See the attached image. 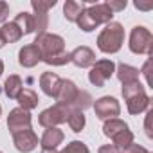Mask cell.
Listing matches in <instances>:
<instances>
[{
    "instance_id": "603a6c76",
    "label": "cell",
    "mask_w": 153,
    "mask_h": 153,
    "mask_svg": "<svg viewBox=\"0 0 153 153\" xmlns=\"http://www.w3.org/2000/svg\"><path fill=\"white\" fill-rule=\"evenodd\" d=\"M18 27H20V31H22V34H29V33H34V16L31 15V13H18L16 15V18L13 20Z\"/></svg>"
},
{
    "instance_id": "9c48e42d",
    "label": "cell",
    "mask_w": 153,
    "mask_h": 153,
    "mask_svg": "<svg viewBox=\"0 0 153 153\" xmlns=\"http://www.w3.org/2000/svg\"><path fill=\"white\" fill-rule=\"evenodd\" d=\"M31 6H33V9H34V15H33V16H34V33H38V36H40V34L45 33V29H47V25H49V16H47V13H49L51 7L56 6V0H51V2L33 0Z\"/></svg>"
},
{
    "instance_id": "d6986e66",
    "label": "cell",
    "mask_w": 153,
    "mask_h": 153,
    "mask_svg": "<svg viewBox=\"0 0 153 153\" xmlns=\"http://www.w3.org/2000/svg\"><path fill=\"white\" fill-rule=\"evenodd\" d=\"M63 139H65V135H63V131L61 130H58V128H47L45 130V133H43V137H42V149L43 148H56L58 144H61L63 142Z\"/></svg>"
},
{
    "instance_id": "836d02e7",
    "label": "cell",
    "mask_w": 153,
    "mask_h": 153,
    "mask_svg": "<svg viewBox=\"0 0 153 153\" xmlns=\"http://www.w3.org/2000/svg\"><path fill=\"white\" fill-rule=\"evenodd\" d=\"M42 153H58V151H56V148H43Z\"/></svg>"
},
{
    "instance_id": "52a82bcc",
    "label": "cell",
    "mask_w": 153,
    "mask_h": 153,
    "mask_svg": "<svg viewBox=\"0 0 153 153\" xmlns=\"http://www.w3.org/2000/svg\"><path fill=\"white\" fill-rule=\"evenodd\" d=\"M115 72V63L112 59H99L92 65L88 72V79L94 87H103Z\"/></svg>"
},
{
    "instance_id": "e0dca14e",
    "label": "cell",
    "mask_w": 153,
    "mask_h": 153,
    "mask_svg": "<svg viewBox=\"0 0 153 153\" xmlns=\"http://www.w3.org/2000/svg\"><path fill=\"white\" fill-rule=\"evenodd\" d=\"M87 4L85 0L83 2H76V0H67L65 6H63V16L68 20V22H78V18L81 16V13L85 11Z\"/></svg>"
},
{
    "instance_id": "d590c367",
    "label": "cell",
    "mask_w": 153,
    "mask_h": 153,
    "mask_svg": "<svg viewBox=\"0 0 153 153\" xmlns=\"http://www.w3.org/2000/svg\"><path fill=\"white\" fill-rule=\"evenodd\" d=\"M2 72H4V63H2V59H0V76H2Z\"/></svg>"
},
{
    "instance_id": "5b68a950",
    "label": "cell",
    "mask_w": 153,
    "mask_h": 153,
    "mask_svg": "<svg viewBox=\"0 0 153 153\" xmlns=\"http://www.w3.org/2000/svg\"><path fill=\"white\" fill-rule=\"evenodd\" d=\"M103 133L114 140V146L119 149H126L133 144V133L128 124L121 119H108L103 126Z\"/></svg>"
},
{
    "instance_id": "4fadbf2b",
    "label": "cell",
    "mask_w": 153,
    "mask_h": 153,
    "mask_svg": "<svg viewBox=\"0 0 153 153\" xmlns=\"http://www.w3.org/2000/svg\"><path fill=\"white\" fill-rule=\"evenodd\" d=\"M13 142H15V148L22 153H29L33 151L36 146H38V137L36 133L29 128V130H22L18 133H13Z\"/></svg>"
},
{
    "instance_id": "4316f807",
    "label": "cell",
    "mask_w": 153,
    "mask_h": 153,
    "mask_svg": "<svg viewBox=\"0 0 153 153\" xmlns=\"http://www.w3.org/2000/svg\"><path fill=\"white\" fill-rule=\"evenodd\" d=\"M105 4L112 9V13H115V11H123L126 7V0H121V2H114V0H110V2H105Z\"/></svg>"
},
{
    "instance_id": "5bb4252c",
    "label": "cell",
    "mask_w": 153,
    "mask_h": 153,
    "mask_svg": "<svg viewBox=\"0 0 153 153\" xmlns=\"http://www.w3.org/2000/svg\"><path fill=\"white\" fill-rule=\"evenodd\" d=\"M70 61L76 65V67H79V68H87V67H92L96 63V52L90 49V47H78V49H74L70 52Z\"/></svg>"
},
{
    "instance_id": "74e56055",
    "label": "cell",
    "mask_w": 153,
    "mask_h": 153,
    "mask_svg": "<svg viewBox=\"0 0 153 153\" xmlns=\"http://www.w3.org/2000/svg\"><path fill=\"white\" fill-rule=\"evenodd\" d=\"M121 153H126V151H121Z\"/></svg>"
},
{
    "instance_id": "e575fe53",
    "label": "cell",
    "mask_w": 153,
    "mask_h": 153,
    "mask_svg": "<svg viewBox=\"0 0 153 153\" xmlns=\"http://www.w3.org/2000/svg\"><path fill=\"white\" fill-rule=\"evenodd\" d=\"M6 45V40H4V36H2V33H0V49H2Z\"/></svg>"
},
{
    "instance_id": "44dd1931",
    "label": "cell",
    "mask_w": 153,
    "mask_h": 153,
    "mask_svg": "<svg viewBox=\"0 0 153 153\" xmlns=\"http://www.w3.org/2000/svg\"><path fill=\"white\" fill-rule=\"evenodd\" d=\"M22 88H24L22 79H20V76H16V74L9 76V78L6 79V83H4L6 96H7V97H11V99H16V97H18V94L22 92Z\"/></svg>"
},
{
    "instance_id": "8d00e7d4",
    "label": "cell",
    "mask_w": 153,
    "mask_h": 153,
    "mask_svg": "<svg viewBox=\"0 0 153 153\" xmlns=\"http://www.w3.org/2000/svg\"><path fill=\"white\" fill-rule=\"evenodd\" d=\"M0 115H2V106H0Z\"/></svg>"
},
{
    "instance_id": "7402d4cb",
    "label": "cell",
    "mask_w": 153,
    "mask_h": 153,
    "mask_svg": "<svg viewBox=\"0 0 153 153\" xmlns=\"http://www.w3.org/2000/svg\"><path fill=\"white\" fill-rule=\"evenodd\" d=\"M67 123H68V126H70L72 131L79 133L85 128V114L81 110H78V108H70L68 117H67Z\"/></svg>"
},
{
    "instance_id": "2e32d148",
    "label": "cell",
    "mask_w": 153,
    "mask_h": 153,
    "mask_svg": "<svg viewBox=\"0 0 153 153\" xmlns=\"http://www.w3.org/2000/svg\"><path fill=\"white\" fill-rule=\"evenodd\" d=\"M40 87L49 97H56V94H58V90L61 87V79L54 72H43L40 76Z\"/></svg>"
},
{
    "instance_id": "d4e9b609",
    "label": "cell",
    "mask_w": 153,
    "mask_h": 153,
    "mask_svg": "<svg viewBox=\"0 0 153 153\" xmlns=\"http://www.w3.org/2000/svg\"><path fill=\"white\" fill-rule=\"evenodd\" d=\"M90 106H92V96L88 92H85V90H79L78 97H76V103H74V108L83 112V110H87Z\"/></svg>"
},
{
    "instance_id": "8992f818",
    "label": "cell",
    "mask_w": 153,
    "mask_h": 153,
    "mask_svg": "<svg viewBox=\"0 0 153 153\" xmlns=\"http://www.w3.org/2000/svg\"><path fill=\"white\" fill-rule=\"evenodd\" d=\"M151 47H153L151 33L146 27H142V25L133 27L131 34H130V51L133 54H149Z\"/></svg>"
},
{
    "instance_id": "f35d334b",
    "label": "cell",
    "mask_w": 153,
    "mask_h": 153,
    "mask_svg": "<svg viewBox=\"0 0 153 153\" xmlns=\"http://www.w3.org/2000/svg\"><path fill=\"white\" fill-rule=\"evenodd\" d=\"M0 153H2V151H0Z\"/></svg>"
},
{
    "instance_id": "1f68e13d",
    "label": "cell",
    "mask_w": 153,
    "mask_h": 153,
    "mask_svg": "<svg viewBox=\"0 0 153 153\" xmlns=\"http://www.w3.org/2000/svg\"><path fill=\"white\" fill-rule=\"evenodd\" d=\"M135 7L142 9V11H149V9H153V4L151 2H135Z\"/></svg>"
},
{
    "instance_id": "83f0119b",
    "label": "cell",
    "mask_w": 153,
    "mask_h": 153,
    "mask_svg": "<svg viewBox=\"0 0 153 153\" xmlns=\"http://www.w3.org/2000/svg\"><path fill=\"white\" fill-rule=\"evenodd\" d=\"M149 68H151V59H148L146 63H144V67H142V74H144V78H146V83L148 85H151V76H149Z\"/></svg>"
},
{
    "instance_id": "f1b7e54d",
    "label": "cell",
    "mask_w": 153,
    "mask_h": 153,
    "mask_svg": "<svg viewBox=\"0 0 153 153\" xmlns=\"http://www.w3.org/2000/svg\"><path fill=\"white\" fill-rule=\"evenodd\" d=\"M7 15H9V6H7L6 2H0V24L6 22Z\"/></svg>"
},
{
    "instance_id": "ba28073f",
    "label": "cell",
    "mask_w": 153,
    "mask_h": 153,
    "mask_svg": "<svg viewBox=\"0 0 153 153\" xmlns=\"http://www.w3.org/2000/svg\"><path fill=\"white\" fill-rule=\"evenodd\" d=\"M68 112H70V108L54 105V106H51V108H47V110H43V112L40 114L38 123H40L43 128H56L58 124L67 123Z\"/></svg>"
},
{
    "instance_id": "4dcf8cb0",
    "label": "cell",
    "mask_w": 153,
    "mask_h": 153,
    "mask_svg": "<svg viewBox=\"0 0 153 153\" xmlns=\"http://www.w3.org/2000/svg\"><path fill=\"white\" fill-rule=\"evenodd\" d=\"M124 151H126V153H149L146 148H142V146H139V144H131V146H128Z\"/></svg>"
},
{
    "instance_id": "f546056e",
    "label": "cell",
    "mask_w": 153,
    "mask_h": 153,
    "mask_svg": "<svg viewBox=\"0 0 153 153\" xmlns=\"http://www.w3.org/2000/svg\"><path fill=\"white\" fill-rule=\"evenodd\" d=\"M97 153H121V149L115 148L114 144H106V146H101L97 149Z\"/></svg>"
},
{
    "instance_id": "d6a6232c",
    "label": "cell",
    "mask_w": 153,
    "mask_h": 153,
    "mask_svg": "<svg viewBox=\"0 0 153 153\" xmlns=\"http://www.w3.org/2000/svg\"><path fill=\"white\" fill-rule=\"evenodd\" d=\"M151 112H148V117H146V133H148V137H151V130H149V119H151Z\"/></svg>"
},
{
    "instance_id": "ffe728a7",
    "label": "cell",
    "mask_w": 153,
    "mask_h": 153,
    "mask_svg": "<svg viewBox=\"0 0 153 153\" xmlns=\"http://www.w3.org/2000/svg\"><path fill=\"white\" fill-rule=\"evenodd\" d=\"M16 101L20 103V108H24V110H33V108H36L38 106V103H40V99H38V96H36V92L34 90H31V88H22V92L18 94V97H16Z\"/></svg>"
},
{
    "instance_id": "277c9868",
    "label": "cell",
    "mask_w": 153,
    "mask_h": 153,
    "mask_svg": "<svg viewBox=\"0 0 153 153\" xmlns=\"http://www.w3.org/2000/svg\"><path fill=\"white\" fill-rule=\"evenodd\" d=\"M123 96H124L128 112L131 115H139V114H142L149 106V96L146 94L144 87L139 81L130 83V85H124L123 87Z\"/></svg>"
},
{
    "instance_id": "8fae6325",
    "label": "cell",
    "mask_w": 153,
    "mask_h": 153,
    "mask_svg": "<svg viewBox=\"0 0 153 153\" xmlns=\"http://www.w3.org/2000/svg\"><path fill=\"white\" fill-rule=\"evenodd\" d=\"M79 94V88L76 87L74 81L70 79H61V87L56 94V105L59 106H67V108H74L76 97Z\"/></svg>"
},
{
    "instance_id": "30bf717a",
    "label": "cell",
    "mask_w": 153,
    "mask_h": 153,
    "mask_svg": "<svg viewBox=\"0 0 153 153\" xmlns=\"http://www.w3.org/2000/svg\"><path fill=\"white\" fill-rule=\"evenodd\" d=\"M94 112L99 119H115L119 114H121V105L115 97H110V96H105V97H99L94 105Z\"/></svg>"
},
{
    "instance_id": "cb8c5ba5",
    "label": "cell",
    "mask_w": 153,
    "mask_h": 153,
    "mask_svg": "<svg viewBox=\"0 0 153 153\" xmlns=\"http://www.w3.org/2000/svg\"><path fill=\"white\" fill-rule=\"evenodd\" d=\"M0 33H2V36H4L6 43H15V42H18V40L24 36V34H22V31H20V27H18L15 22L4 24V25H2V29H0Z\"/></svg>"
},
{
    "instance_id": "484cf974",
    "label": "cell",
    "mask_w": 153,
    "mask_h": 153,
    "mask_svg": "<svg viewBox=\"0 0 153 153\" xmlns=\"http://www.w3.org/2000/svg\"><path fill=\"white\" fill-rule=\"evenodd\" d=\"M61 153H90V151H88L87 144H83L81 140H72L70 144L65 146V149Z\"/></svg>"
},
{
    "instance_id": "ac0fdd59",
    "label": "cell",
    "mask_w": 153,
    "mask_h": 153,
    "mask_svg": "<svg viewBox=\"0 0 153 153\" xmlns=\"http://www.w3.org/2000/svg\"><path fill=\"white\" fill-rule=\"evenodd\" d=\"M115 72H117V78H119V81L123 85H130V83L139 81V68H135V67L119 63V67H117Z\"/></svg>"
},
{
    "instance_id": "3957f363",
    "label": "cell",
    "mask_w": 153,
    "mask_h": 153,
    "mask_svg": "<svg viewBox=\"0 0 153 153\" xmlns=\"http://www.w3.org/2000/svg\"><path fill=\"white\" fill-rule=\"evenodd\" d=\"M124 42V29L121 24L117 22H110L106 24V27L101 31V34L97 36V47L101 52L105 54H114L123 47Z\"/></svg>"
},
{
    "instance_id": "7a4b0ae2",
    "label": "cell",
    "mask_w": 153,
    "mask_h": 153,
    "mask_svg": "<svg viewBox=\"0 0 153 153\" xmlns=\"http://www.w3.org/2000/svg\"><path fill=\"white\" fill-rule=\"evenodd\" d=\"M112 18H114V13L106 4H94L90 7H85V11L81 13V16L78 18L76 24L79 25L81 31L90 33L101 24H110Z\"/></svg>"
},
{
    "instance_id": "9a60e30c",
    "label": "cell",
    "mask_w": 153,
    "mask_h": 153,
    "mask_svg": "<svg viewBox=\"0 0 153 153\" xmlns=\"http://www.w3.org/2000/svg\"><path fill=\"white\" fill-rule=\"evenodd\" d=\"M42 61V52L40 49L34 45V43H29V45H24L18 52V63L25 68H33L34 65H38Z\"/></svg>"
},
{
    "instance_id": "7c38bea8",
    "label": "cell",
    "mask_w": 153,
    "mask_h": 153,
    "mask_svg": "<svg viewBox=\"0 0 153 153\" xmlns=\"http://www.w3.org/2000/svg\"><path fill=\"white\" fill-rule=\"evenodd\" d=\"M7 128L11 133H18L22 130H29L31 128V114L24 108H15L9 112L7 117Z\"/></svg>"
},
{
    "instance_id": "6da1fadb",
    "label": "cell",
    "mask_w": 153,
    "mask_h": 153,
    "mask_svg": "<svg viewBox=\"0 0 153 153\" xmlns=\"http://www.w3.org/2000/svg\"><path fill=\"white\" fill-rule=\"evenodd\" d=\"M34 45L40 49L42 61H45L47 65L61 67V65L70 61V52L65 51V40L61 36H58V34L43 33V34L36 36Z\"/></svg>"
}]
</instances>
